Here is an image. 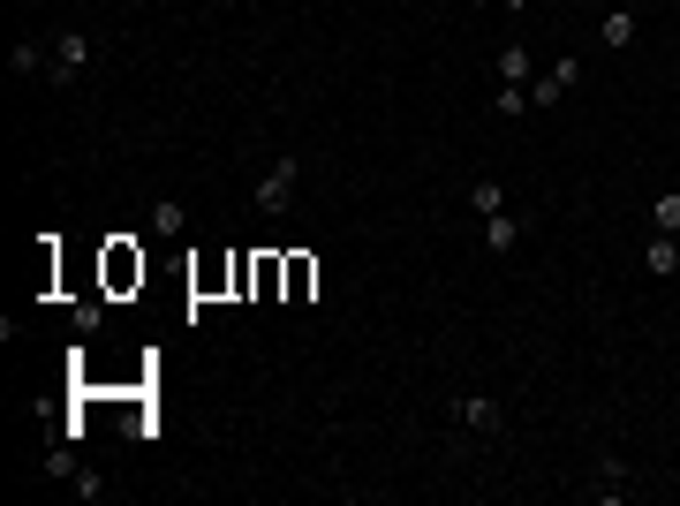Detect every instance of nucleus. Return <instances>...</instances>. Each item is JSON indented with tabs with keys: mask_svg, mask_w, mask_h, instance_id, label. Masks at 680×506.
Wrapping results in <instances>:
<instances>
[{
	"mask_svg": "<svg viewBox=\"0 0 680 506\" xmlns=\"http://www.w3.org/2000/svg\"><path fill=\"white\" fill-rule=\"evenodd\" d=\"M295 182H303V159L280 152V159L265 167V182H257V212H265V220H280V212L295 204Z\"/></svg>",
	"mask_w": 680,
	"mask_h": 506,
	"instance_id": "obj_1",
	"label": "nucleus"
},
{
	"mask_svg": "<svg viewBox=\"0 0 680 506\" xmlns=\"http://www.w3.org/2000/svg\"><path fill=\"white\" fill-rule=\"evenodd\" d=\"M129 287H144V250L129 235H114L106 242V295H129Z\"/></svg>",
	"mask_w": 680,
	"mask_h": 506,
	"instance_id": "obj_2",
	"label": "nucleus"
},
{
	"mask_svg": "<svg viewBox=\"0 0 680 506\" xmlns=\"http://www.w3.org/2000/svg\"><path fill=\"white\" fill-rule=\"evenodd\" d=\"M84 68H91V38H84V31H61V38H53V61H46V76H53V84H76Z\"/></svg>",
	"mask_w": 680,
	"mask_h": 506,
	"instance_id": "obj_3",
	"label": "nucleus"
},
{
	"mask_svg": "<svg viewBox=\"0 0 680 506\" xmlns=\"http://www.w3.org/2000/svg\"><path fill=\"white\" fill-rule=\"evenodd\" d=\"M582 84V61H552L544 76H529V106H560V91Z\"/></svg>",
	"mask_w": 680,
	"mask_h": 506,
	"instance_id": "obj_4",
	"label": "nucleus"
},
{
	"mask_svg": "<svg viewBox=\"0 0 680 506\" xmlns=\"http://www.w3.org/2000/svg\"><path fill=\"white\" fill-rule=\"evenodd\" d=\"M454 423H461V431H499V401H492V393H461Z\"/></svg>",
	"mask_w": 680,
	"mask_h": 506,
	"instance_id": "obj_5",
	"label": "nucleus"
},
{
	"mask_svg": "<svg viewBox=\"0 0 680 506\" xmlns=\"http://www.w3.org/2000/svg\"><path fill=\"white\" fill-rule=\"evenodd\" d=\"M597 31H605V46H612V53H628L635 38H643V16H635V8H612V16L597 23Z\"/></svg>",
	"mask_w": 680,
	"mask_h": 506,
	"instance_id": "obj_6",
	"label": "nucleus"
},
{
	"mask_svg": "<svg viewBox=\"0 0 680 506\" xmlns=\"http://www.w3.org/2000/svg\"><path fill=\"white\" fill-rule=\"evenodd\" d=\"M514 242H522V212H492V220H484V250L507 257Z\"/></svg>",
	"mask_w": 680,
	"mask_h": 506,
	"instance_id": "obj_7",
	"label": "nucleus"
},
{
	"mask_svg": "<svg viewBox=\"0 0 680 506\" xmlns=\"http://www.w3.org/2000/svg\"><path fill=\"white\" fill-rule=\"evenodd\" d=\"M643 265H650V272H658V280H673V272H680V242H673V235H665V227H658V235H650V250H643Z\"/></svg>",
	"mask_w": 680,
	"mask_h": 506,
	"instance_id": "obj_8",
	"label": "nucleus"
},
{
	"mask_svg": "<svg viewBox=\"0 0 680 506\" xmlns=\"http://www.w3.org/2000/svg\"><path fill=\"white\" fill-rule=\"evenodd\" d=\"M310 287H318V257H288V303H310Z\"/></svg>",
	"mask_w": 680,
	"mask_h": 506,
	"instance_id": "obj_9",
	"label": "nucleus"
},
{
	"mask_svg": "<svg viewBox=\"0 0 680 506\" xmlns=\"http://www.w3.org/2000/svg\"><path fill=\"white\" fill-rule=\"evenodd\" d=\"M182 227H189L182 197H159V204H152V235H159V242H174V235H182Z\"/></svg>",
	"mask_w": 680,
	"mask_h": 506,
	"instance_id": "obj_10",
	"label": "nucleus"
},
{
	"mask_svg": "<svg viewBox=\"0 0 680 506\" xmlns=\"http://www.w3.org/2000/svg\"><path fill=\"white\" fill-rule=\"evenodd\" d=\"M529 76H537L529 46H499V84H529Z\"/></svg>",
	"mask_w": 680,
	"mask_h": 506,
	"instance_id": "obj_11",
	"label": "nucleus"
},
{
	"mask_svg": "<svg viewBox=\"0 0 680 506\" xmlns=\"http://www.w3.org/2000/svg\"><path fill=\"white\" fill-rule=\"evenodd\" d=\"M469 212H476V220L507 212V189H499V182H469Z\"/></svg>",
	"mask_w": 680,
	"mask_h": 506,
	"instance_id": "obj_12",
	"label": "nucleus"
},
{
	"mask_svg": "<svg viewBox=\"0 0 680 506\" xmlns=\"http://www.w3.org/2000/svg\"><path fill=\"white\" fill-rule=\"evenodd\" d=\"M537 106H529V84H499V121H529Z\"/></svg>",
	"mask_w": 680,
	"mask_h": 506,
	"instance_id": "obj_13",
	"label": "nucleus"
},
{
	"mask_svg": "<svg viewBox=\"0 0 680 506\" xmlns=\"http://www.w3.org/2000/svg\"><path fill=\"white\" fill-rule=\"evenodd\" d=\"M46 61H53V53H46V46H31V38H16V53H8V68H16V76H38Z\"/></svg>",
	"mask_w": 680,
	"mask_h": 506,
	"instance_id": "obj_14",
	"label": "nucleus"
},
{
	"mask_svg": "<svg viewBox=\"0 0 680 506\" xmlns=\"http://www.w3.org/2000/svg\"><path fill=\"white\" fill-rule=\"evenodd\" d=\"M650 220H658V227H665V235H680V189H665V197H658V204H650Z\"/></svg>",
	"mask_w": 680,
	"mask_h": 506,
	"instance_id": "obj_15",
	"label": "nucleus"
},
{
	"mask_svg": "<svg viewBox=\"0 0 680 506\" xmlns=\"http://www.w3.org/2000/svg\"><path fill=\"white\" fill-rule=\"evenodd\" d=\"M68 491H76V499H106V476L99 469H76V476H68Z\"/></svg>",
	"mask_w": 680,
	"mask_h": 506,
	"instance_id": "obj_16",
	"label": "nucleus"
},
{
	"mask_svg": "<svg viewBox=\"0 0 680 506\" xmlns=\"http://www.w3.org/2000/svg\"><path fill=\"white\" fill-rule=\"evenodd\" d=\"M76 469H84V461L68 454V446H53V454H46V476H61V484H68V476H76Z\"/></svg>",
	"mask_w": 680,
	"mask_h": 506,
	"instance_id": "obj_17",
	"label": "nucleus"
},
{
	"mask_svg": "<svg viewBox=\"0 0 680 506\" xmlns=\"http://www.w3.org/2000/svg\"><path fill=\"white\" fill-rule=\"evenodd\" d=\"M106 325V303H76V333H99Z\"/></svg>",
	"mask_w": 680,
	"mask_h": 506,
	"instance_id": "obj_18",
	"label": "nucleus"
},
{
	"mask_svg": "<svg viewBox=\"0 0 680 506\" xmlns=\"http://www.w3.org/2000/svg\"><path fill=\"white\" fill-rule=\"evenodd\" d=\"M499 8H514V16H522V8H529V0H499Z\"/></svg>",
	"mask_w": 680,
	"mask_h": 506,
	"instance_id": "obj_19",
	"label": "nucleus"
},
{
	"mask_svg": "<svg viewBox=\"0 0 680 506\" xmlns=\"http://www.w3.org/2000/svg\"><path fill=\"white\" fill-rule=\"evenodd\" d=\"M469 8H492V0H469Z\"/></svg>",
	"mask_w": 680,
	"mask_h": 506,
	"instance_id": "obj_20",
	"label": "nucleus"
}]
</instances>
